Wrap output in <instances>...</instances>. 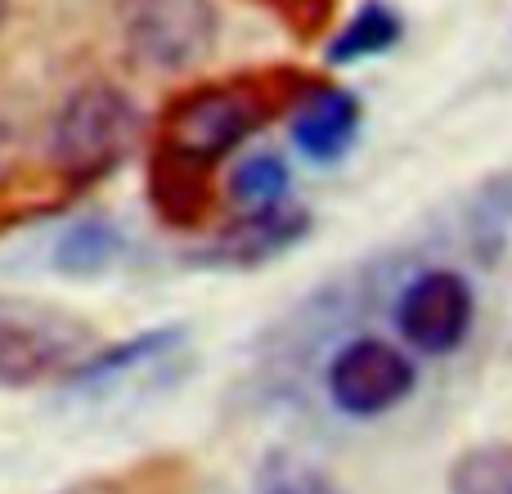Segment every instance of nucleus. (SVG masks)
<instances>
[{"mask_svg":"<svg viewBox=\"0 0 512 494\" xmlns=\"http://www.w3.org/2000/svg\"><path fill=\"white\" fill-rule=\"evenodd\" d=\"M310 81L297 72L212 81L171 99L153 144V207L162 221L198 230L212 216V171L252 140L274 113H292Z\"/></svg>","mask_w":512,"mask_h":494,"instance_id":"f257e3e1","label":"nucleus"},{"mask_svg":"<svg viewBox=\"0 0 512 494\" xmlns=\"http://www.w3.org/2000/svg\"><path fill=\"white\" fill-rule=\"evenodd\" d=\"M144 140V113L113 81H86L50 122V162L68 189L113 176Z\"/></svg>","mask_w":512,"mask_h":494,"instance_id":"f03ea898","label":"nucleus"},{"mask_svg":"<svg viewBox=\"0 0 512 494\" xmlns=\"http://www.w3.org/2000/svg\"><path fill=\"white\" fill-rule=\"evenodd\" d=\"M95 346V328L50 306L0 301V387L27 391L72 373Z\"/></svg>","mask_w":512,"mask_h":494,"instance_id":"7ed1b4c3","label":"nucleus"},{"mask_svg":"<svg viewBox=\"0 0 512 494\" xmlns=\"http://www.w3.org/2000/svg\"><path fill=\"white\" fill-rule=\"evenodd\" d=\"M221 18L212 0H122V41L153 72H185L216 45Z\"/></svg>","mask_w":512,"mask_h":494,"instance_id":"20e7f679","label":"nucleus"},{"mask_svg":"<svg viewBox=\"0 0 512 494\" xmlns=\"http://www.w3.org/2000/svg\"><path fill=\"white\" fill-rule=\"evenodd\" d=\"M328 400L346 418H382L400 409L418 387V369L387 337H351L328 360Z\"/></svg>","mask_w":512,"mask_h":494,"instance_id":"39448f33","label":"nucleus"},{"mask_svg":"<svg viewBox=\"0 0 512 494\" xmlns=\"http://www.w3.org/2000/svg\"><path fill=\"white\" fill-rule=\"evenodd\" d=\"M477 324V292L459 270H423L396 301V333L423 355H450Z\"/></svg>","mask_w":512,"mask_h":494,"instance_id":"423d86ee","label":"nucleus"},{"mask_svg":"<svg viewBox=\"0 0 512 494\" xmlns=\"http://www.w3.org/2000/svg\"><path fill=\"white\" fill-rule=\"evenodd\" d=\"M360 126H364L360 99L342 86H310L292 104V144H297L301 158L319 162V167L346 158Z\"/></svg>","mask_w":512,"mask_h":494,"instance_id":"0eeeda50","label":"nucleus"},{"mask_svg":"<svg viewBox=\"0 0 512 494\" xmlns=\"http://www.w3.org/2000/svg\"><path fill=\"white\" fill-rule=\"evenodd\" d=\"M306 234H310V216L279 203L270 212H243L239 225H230L221 239H212L207 247H198L194 261H212V265H225V270H234V265L239 270H256V265L283 256L288 247H297Z\"/></svg>","mask_w":512,"mask_h":494,"instance_id":"6e6552de","label":"nucleus"},{"mask_svg":"<svg viewBox=\"0 0 512 494\" xmlns=\"http://www.w3.org/2000/svg\"><path fill=\"white\" fill-rule=\"evenodd\" d=\"M180 342H185V328H180V324L149 328V333H135V337H126V342L108 346V351L90 355V360H81L77 369H72V382H77V387H86V391L108 387V382L131 378V373H140L144 364L162 360V355L176 351Z\"/></svg>","mask_w":512,"mask_h":494,"instance_id":"1a4fd4ad","label":"nucleus"},{"mask_svg":"<svg viewBox=\"0 0 512 494\" xmlns=\"http://www.w3.org/2000/svg\"><path fill=\"white\" fill-rule=\"evenodd\" d=\"M400 36H405V23H400L396 9H391L387 0H369V5L355 9L342 32L328 41L324 59L333 63V68H351V63L378 59V54L396 50Z\"/></svg>","mask_w":512,"mask_h":494,"instance_id":"9d476101","label":"nucleus"},{"mask_svg":"<svg viewBox=\"0 0 512 494\" xmlns=\"http://www.w3.org/2000/svg\"><path fill=\"white\" fill-rule=\"evenodd\" d=\"M122 247V234L108 221H81L63 230V239L54 243V265L72 279H90V274H104L122 256Z\"/></svg>","mask_w":512,"mask_h":494,"instance_id":"9b49d317","label":"nucleus"},{"mask_svg":"<svg viewBox=\"0 0 512 494\" xmlns=\"http://www.w3.org/2000/svg\"><path fill=\"white\" fill-rule=\"evenodd\" d=\"M292 171L279 153H248L230 176V194L243 212H270V207L288 203Z\"/></svg>","mask_w":512,"mask_h":494,"instance_id":"f8f14e48","label":"nucleus"},{"mask_svg":"<svg viewBox=\"0 0 512 494\" xmlns=\"http://www.w3.org/2000/svg\"><path fill=\"white\" fill-rule=\"evenodd\" d=\"M450 494H512V445H477L450 468Z\"/></svg>","mask_w":512,"mask_h":494,"instance_id":"ddd939ff","label":"nucleus"},{"mask_svg":"<svg viewBox=\"0 0 512 494\" xmlns=\"http://www.w3.org/2000/svg\"><path fill=\"white\" fill-rule=\"evenodd\" d=\"M256 494H342L333 486V477L315 468V463L297 459L288 450H274L256 472Z\"/></svg>","mask_w":512,"mask_h":494,"instance_id":"4468645a","label":"nucleus"},{"mask_svg":"<svg viewBox=\"0 0 512 494\" xmlns=\"http://www.w3.org/2000/svg\"><path fill=\"white\" fill-rule=\"evenodd\" d=\"M265 14H274L297 41H315L337 14V0H252Z\"/></svg>","mask_w":512,"mask_h":494,"instance_id":"2eb2a0df","label":"nucleus"},{"mask_svg":"<svg viewBox=\"0 0 512 494\" xmlns=\"http://www.w3.org/2000/svg\"><path fill=\"white\" fill-rule=\"evenodd\" d=\"M5 14H9V0H0V27H5Z\"/></svg>","mask_w":512,"mask_h":494,"instance_id":"dca6fc26","label":"nucleus"},{"mask_svg":"<svg viewBox=\"0 0 512 494\" xmlns=\"http://www.w3.org/2000/svg\"><path fill=\"white\" fill-rule=\"evenodd\" d=\"M0 158H5V122H0Z\"/></svg>","mask_w":512,"mask_h":494,"instance_id":"f3484780","label":"nucleus"}]
</instances>
